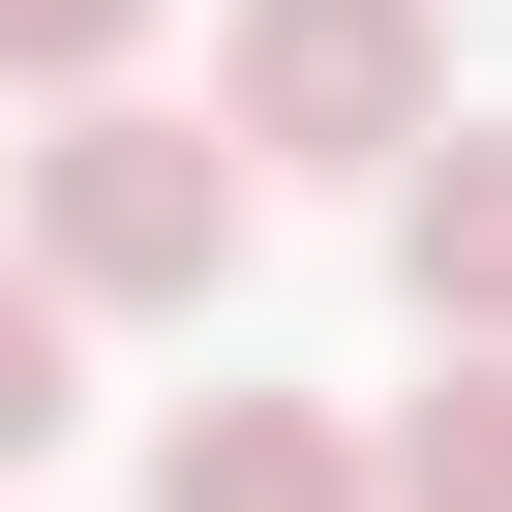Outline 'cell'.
<instances>
[{
  "label": "cell",
  "instance_id": "cell-1",
  "mask_svg": "<svg viewBox=\"0 0 512 512\" xmlns=\"http://www.w3.org/2000/svg\"><path fill=\"white\" fill-rule=\"evenodd\" d=\"M31 272H61V302H211V272H241V121L91 91V121L31 151Z\"/></svg>",
  "mask_w": 512,
  "mask_h": 512
},
{
  "label": "cell",
  "instance_id": "cell-2",
  "mask_svg": "<svg viewBox=\"0 0 512 512\" xmlns=\"http://www.w3.org/2000/svg\"><path fill=\"white\" fill-rule=\"evenodd\" d=\"M211 121L241 151H332V181H422L452 151V31L422 0H241L211 31Z\"/></svg>",
  "mask_w": 512,
  "mask_h": 512
},
{
  "label": "cell",
  "instance_id": "cell-3",
  "mask_svg": "<svg viewBox=\"0 0 512 512\" xmlns=\"http://www.w3.org/2000/svg\"><path fill=\"white\" fill-rule=\"evenodd\" d=\"M392 302H422V362H512V121H452L392 181Z\"/></svg>",
  "mask_w": 512,
  "mask_h": 512
},
{
  "label": "cell",
  "instance_id": "cell-4",
  "mask_svg": "<svg viewBox=\"0 0 512 512\" xmlns=\"http://www.w3.org/2000/svg\"><path fill=\"white\" fill-rule=\"evenodd\" d=\"M151 512H392V452H362V422H302V392H181Z\"/></svg>",
  "mask_w": 512,
  "mask_h": 512
},
{
  "label": "cell",
  "instance_id": "cell-5",
  "mask_svg": "<svg viewBox=\"0 0 512 512\" xmlns=\"http://www.w3.org/2000/svg\"><path fill=\"white\" fill-rule=\"evenodd\" d=\"M392 512H512V362H422L392 392Z\"/></svg>",
  "mask_w": 512,
  "mask_h": 512
},
{
  "label": "cell",
  "instance_id": "cell-6",
  "mask_svg": "<svg viewBox=\"0 0 512 512\" xmlns=\"http://www.w3.org/2000/svg\"><path fill=\"white\" fill-rule=\"evenodd\" d=\"M121 31H151V0H0V91H61V121H91V91H121Z\"/></svg>",
  "mask_w": 512,
  "mask_h": 512
},
{
  "label": "cell",
  "instance_id": "cell-7",
  "mask_svg": "<svg viewBox=\"0 0 512 512\" xmlns=\"http://www.w3.org/2000/svg\"><path fill=\"white\" fill-rule=\"evenodd\" d=\"M61 332H91L61 272H0V482H31V452H61Z\"/></svg>",
  "mask_w": 512,
  "mask_h": 512
}]
</instances>
